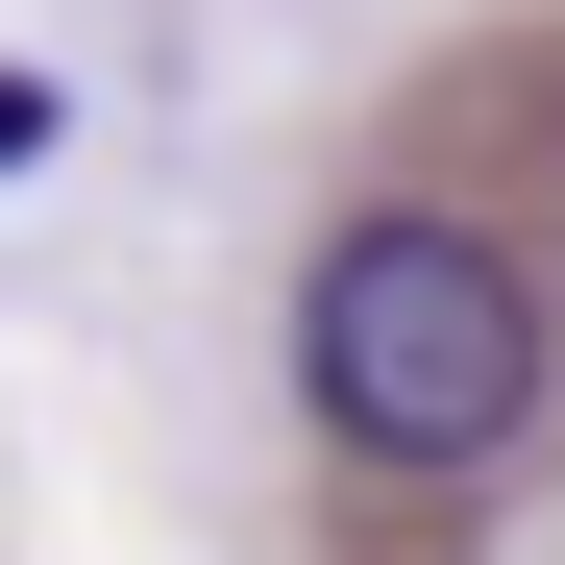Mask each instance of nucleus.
I'll list each match as a JSON object with an SVG mask.
<instances>
[{
	"instance_id": "f257e3e1",
	"label": "nucleus",
	"mask_w": 565,
	"mask_h": 565,
	"mask_svg": "<svg viewBox=\"0 0 565 565\" xmlns=\"http://www.w3.org/2000/svg\"><path fill=\"white\" fill-rule=\"evenodd\" d=\"M541 369H565V320H541V270L467 222V198L320 222V270H296V418H320L344 467L443 492V467H492V443L541 418Z\"/></svg>"
},
{
	"instance_id": "f03ea898",
	"label": "nucleus",
	"mask_w": 565,
	"mask_h": 565,
	"mask_svg": "<svg viewBox=\"0 0 565 565\" xmlns=\"http://www.w3.org/2000/svg\"><path fill=\"white\" fill-rule=\"evenodd\" d=\"M0 172H50V74H0Z\"/></svg>"
}]
</instances>
